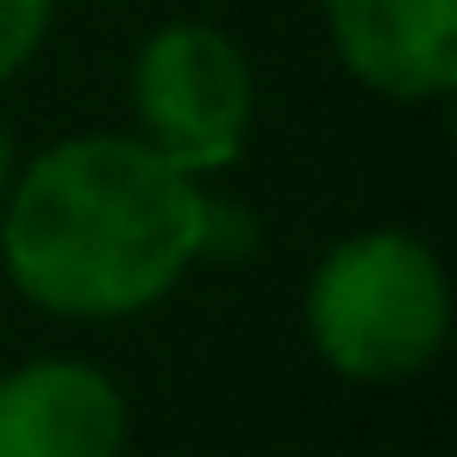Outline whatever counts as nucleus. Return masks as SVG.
<instances>
[{
  "label": "nucleus",
  "instance_id": "f257e3e1",
  "mask_svg": "<svg viewBox=\"0 0 457 457\" xmlns=\"http://www.w3.org/2000/svg\"><path fill=\"white\" fill-rule=\"evenodd\" d=\"M201 188L145 138H70L45 151L0 226V257L26 301L76 320L138 313L201 251Z\"/></svg>",
  "mask_w": 457,
  "mask_h": 457
},
{
  "label": "nucleus",
  "instance_id": "f03ea898",
  "mask_svg": "<svg viewBox=\"0 0 457 457\" xmlns=\"http://www.w3.org/2000/svg\"><path fill=\"white\" fill-rule=\"evenodd\" d=\"M307 320L332 370L357 382L413 376L445 345V270L407 232H363L320 263L307 288Z\"/></svg>",
  "mask_w": 457,
  "mask_h": 457
},
{
  "label": "nucleus",
  "instance_id": "7ed1b4c3",
  "mask_svg": "<svg viewBox=\"0 0 457 457\" xmlns=\"http://www.w3.org/2000/svg\"><path fill=\"white\" fill-rule=\"evenodd\" d=\"M132 107L145 126V145L176 163L182 176L220 170L238 157L245 132H251V63L245 51L213 32V26H163L157 38H145L138 63H132Z\"/></svg>",
  "mask_w": 457,
  "mask_h": 457
},
{
  "label": "nucleus",
  "instance_id": "20e7f679",
  "mask_svg": "<svg viewBox=\"0 0 457 457\" xmlns=\"http://www.w3.org/2000/svg\"><path fill=\"white\" fill-rule=\"evenodd\" d=\"M338 63L388 95L432 101L457 82V0H326Z\"/></svg>",
  "mask_w": 457,
  "mask_h": 457
},
{
  "label": "nucleus",
  "instance_id": "39448f33",
  "mask_svg": "<svg viewBox=\"0 0 457 457\" xmlns=\"http://www.w3.org/2000/svg\"><path fill=\"white\" fill-rule=\"evenodd\" d=\"M126 401L88 363H26L0 382V457H120Z\"/></svg>",
  "mask_w": 457,
  "mask_h": 457
},
{
  "label": "nucleus",
  "instance_id": "423d86ee",
  "mask_svg": "<svg viewBox=\"0 0 457 457\" xmlns=\"http://www.w3.org/2000/svg\"><path fill=\"white\" fill-rule=\"evenodd\" d=\"M45 26H51V0H0V82L13 70H26Z\"/></svg>",
  "mask_w": 457,
  "mask_h": 457
},
{
  "label": "nucleus",
  "instance_id": "0eeeda50",
  "mask_svg": "<svg viewBox=\"0 0 457 457\" xmlns=\"http://www.w3.org/2000/svg\"><path fill=\"white\" fill-rule=\"evenodd\" d=\"M7 170H13V145H7V126H0V201H7Z\"/></svg>",
  "mask_w": 457,
  "mask_h": 457
}]
</instances>
